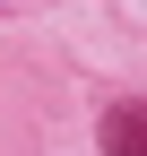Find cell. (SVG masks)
<instances>
[{
  "label": "cell",
  "mask_w": 147,
  "mask_h": 156,
  "mask_svg": "<svg viewBox=\"0 0 147 156\" xmlns=\"http://www.w3.org/2000/svg\"><path fill=\"white\" fill-rule=\"evenodd\" d=\"M104 156H147V104H104Z\"/></svg>",
  "instance_id": "1"
}]
</instances>
